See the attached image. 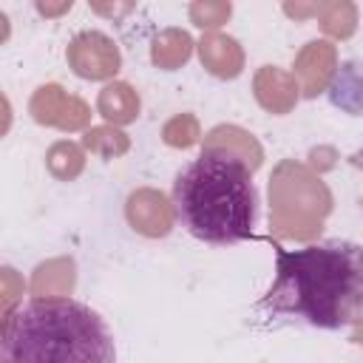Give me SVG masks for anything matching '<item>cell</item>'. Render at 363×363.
<instances>
[{"label": "cell", "instance_id": "6da1fadb", "mask_svg": "<svg viewBox=\"0 0 363 363\" xmlns=\"http://www.w3.org/2000/svg\"><path fill=\"white\" fill-rule=\"evenodd\" d=\"M275 250V278L255 312L267 320L343 329L363 320V247L343 238Z\"/></svg>", "mask_w": 363, "mask_h": 363}, {"label": "cell", "instance_id": "7a4b0ae2", "mask_svg": "<svg viewBox=\"0 0 363 363\" xmlns=\"http://www.w3.org/2000/svg\"><path fill=\"white\" fill-rule=\"evenodd\" d=\"M0 363H116V340L77 298H28L3 315Z\"/></svg>", "mask_w": 363, "mask_h": 363}, {"label": "cell", "instance_id": "3957f363", "mask_svg": "<svg viewBox=\"0 0 363 363\" xmlns=\"http://www.w3.org/2000/svg\"><path fill=\"white\" fill-rule=\"evenodd\" d=\"M173 213L193 238L213 247L255 238L258 190L250 167L227 153H201L173 182Z\"/></svg>", "mask_w": 363, "mask_h": 363}, {"label": "cell", "instance_id": "277c9868", "mask_svg": "<svg viewBox=\"0 0 363 363\" xmlns=\"http://www.w3.org/2000/svg\"><path fill=\"white\" fill-rule=\"evenodd\" d=\"M329 99L349 113L363 111V62H346L337 68L329 82Z\"/></svg>", "mask_w": 363, "mask_h": 363}]
</instances>
